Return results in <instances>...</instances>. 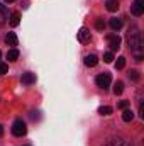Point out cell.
<instances>
[{
    "mask_svg": "<svg viewBox=\"0 0 144 146\" xmlns=\"http://www.w3.org/2000/svg\"><path fill=\"white\" fill-rule=\"evenodd\" d=\"M7 15H9L7 12H3V10H0V27H2L3 24H5V21H7Z\"/></svg>",
    "mask_w": 144,
    "mask_h": 146,
    "instance_id": "44dd1931",
    "label": "cell"
},
{
    "mask_svg": "<svg viewBox=\"0 0 144 146\" xmlns=\"http://www.w3.org/2000/svg\"><path fill=\"white\" fill-rule=\"evenodd\" d=\"M127 44L131 49H143V39L137 27H131L127 33Z\"/></svg>",
    "mask_w": 144,
    "mask_h": 146,
    "instance_id": "6da1fadb",
    "label": "cell"
},
{
    "mask_svg": "<svg viewBox=\"0 0 144 146\" xmlns=\"http://www.w3.org/2000/svg\"><path fill=\"white\" fill-rule=\"evenodd\" d=\"M136 61H143V54H136Z\"/></svg>",
    "mask_w": 144,
    "mask_h": 146,
    "instance_id": "d4e9b609",
    "label": "cell"
},
{
    "mask_svg": "<svg viewBox=\"0 0 144 146\" xmlns=\"http://www.w3.org/2000/svg\"><path fill=\"white\" fill-rule=\"evenodd\" d=\"M36 82V75L31 72H26L22 73V83H26V85H31V83H34Z\"/></svg>",
    "mask_w": 144,
    "mask_h": 146,
    "instance_id": "ba28073f",
    "label": "cell"
},
{
    "mask_svg": "<svg viewBox=\"0 0 144 146\" xmlns=\"http://www.w3.org/2000/svg\"><path fill=\"white\" fill-rule=\"evenodd\" d=\"M112 60H114V54H112V53H105V54H104V61H105V63H112Z\"/></svg>",
    "mask_w": 144,
    "mask_h": 146,
    "instance_id": "603a6c76",
    "label": "cell"
},
{
    "mask_svg": "<svg viewBox=\"0 0 144 146\" xmlns=\"http://www.w3.org/2000/svg\"><path fill=\"white\" fill-rule=\"evenodd\" d=\"M5 3H12V2H15V0H3Z\"/></svg>",
    "mask_w": 144,
    "mask_h": 146,
    "instance_id": "4316f807",
    "label": "cell"
},
{
    "mask_svg": "<svg viewBox=\"0 0 144 146\" xmlns=\"http://www.w3.org/2000/svg\"><path fill=\"white\" fill-rule=\"evenodd\" d=\"M83 61H85V65H87L88 68H93V66H97V63H98V58H97L95 54H87Z\"/></svg>",
    "mask_w": 144,
    "mask_h": 146,
    "instance_id": "52a82bcc",
    "label": "cell"
},
{
    "mask_svg": "<svg viewBox=\"0 0 144 146\" xmlns=\"http://www.w3.org/2000/svg\"><path fill=\"white\" fill-rule=\"evenodd\" d=\"M95 29H97V31H104V29H105V21H104L102 17L95 19Z\"/></svg>",
    "mask_w": 144,
    "mask_h": 146,
    "instance_id": "2e32d148",
    "label": "cell"
},
{
    "mask_svg": "<svg viewBox=\"0 0 144 146\" xmlns=\"http://www.w3.org/2000/svg\"><path fill=\"white\" fill-rule=\"evenodd\" d=\"M107 41H108V46H110L112 51H117V49L120 48V42H122V39L117 36V34H108Z\"/></svg>",
    "mask_w": 144,
    "mask_h": 146,
    "instance_id": "5b68a950",
    "label": "cell"
},
{
    "mask_svg": "<svg viewBox=\"0 0 144 146\" xmlns=\"http://www.w3.org/2000/svg\"><path fill=\"white\" fill-rule=\"evenodd\" d=\"M98 114H102V115H110V114H112V107H108V106H102V107L98 109Z\"/></svg>",
    "mask_w": 144,
    "mask_h": 146,
    "instance_id": "d6986e66",
    "label": "cell"
},
{
    "mask_svg": "<svg viewBox=\"0 0 144 146\" xmlns=\"http://www.w3.org/2000/svg\"><path fill=\"white\" fill-rule=\"evenodd\" d=\"M26 133H27V126H26V122H24L22 119L14 121V124H12V134L22 138V136H26Z\"/></svg>",
    "mask_w": 144,
    "mask_h": 146,
    "instance_id": "7a4b0ae2",
    "label": "cell"
},
{
    "mask_svg": "<svg viewBox=\"0 0 144 146\" xmlns=\"http://www.w3.org/2000/svg\"><path fill=\"white\" fill-rule=\"evenodd\" d=\"M20 24V14L19 12H12L10 14V26L12 27H17Z\"/></svg>",
    "mask_w": 144,
    "mask_h": 146,
    "instance_id": "8fae6325",
    "label": "cell"
},
{
    "mask_svg": "<svg viewBox=\"0 0 144 146\" xmlns=\"http://www.w3.org/2000/svg\"><path fill=\"white\" fill-rule=\"evenodd\" d=\"M0 58H2V51H0Z\"/></svg>",
    "mask_w": 144,
    "mask_h": 146,
    "instance_id": "83f0119b",
    "label": "cell"
},
{
    "mask_svg": "<svg viewBox=\"0 0 144 146\" xmlns=\"http://www.w3.org/2000/svg\"><path fill=\"white\" fill-rule=\"evenodd\" d=\"M2 136H3V126L0 124V138H2Z\"/></svg>",
    "mask_w": 144,
    "mask_h": 146,
    "instance_id": "484cf974",
    "label": "cell"
},
{
    "mask_svg": "<svg viewBox=\"0 0 144 146\" xmlns=\"http://www.w3.org/2000/svg\"><path fill=\"white\" fill-rule=\"evenodd\" d=\"M134 119V112L131 109H124V112H122V121L124 122H131Z\"/></svg>",
    "mask_w": 144,
    "mask_h": 146,
    "instance_id": "4fadbf2b",
    "label": "cell"
},
{
    "mask_svg": "<svg viewBox=\"0 0 144 146\" xmlns=\"http://www.w3.org/2000/svg\"><path fill=\"white\" fill-rule=\"evenodd\" d=\"M131 14L136 17H141L144 14V0H134V3L131 5Z\"/></svg>",
    "mask_w": 144,
    "mask_h": 146,
    "instance_id": "277c9868",
    "label": "cell"
},
{
    "mask_svg": "<svg viewBox=\"0 0 144 146\" xmlns=\"http://www.w3.org/2000/svg\"><path fill=\"white\" fill-rule=\"evenodd\" d=\"M129 106H131V102H129V100H120V102H119V109H127V107H129Z\"/></svg>",
    "mask_w": 144,
    "mask_h": 146,
    "instance_id": "7402d4cb",
    "label": "cell"
},
{
    "mask_svg": "<svg viewBox=\"0 0 144 146\" xmlns=\"http://www.w3.org/2000/svg\"><path fill=\"white\" fill-rule=\"evenodd\" d=\"M122 92H124V83H122V82H117V83L114 85V94H115V95H120Z\"/></svg>",
    "mask_w": 144,
    "mask_h": 146,
    "instance_id": "e0dca14e",
    "label": "cell"
},
{
    "mask_svg": "<svg viewBox=\"0 0 144 146\" xmlns=\"http://www.w3.org/2000/svg\"><path fill=\"white\" fill-rule=\"evenodd\" d=\"M105 7H107L108 12H117L120 5H119V0H107L105 2Z\"/></svg>",
    "mask_w": 144,
    "mask_h": 146,
    "instance_id": "9c48e42d",
    "label": "cell"
},
{
    "mask_svg": "<svg viewBox=\"0 0 144 146\" xmlns=\"http://www.w3.org/2000/svg\"><path fill=\"white\" fill-rule=\"evenodd\" d=\"M90 39H92V34H90V31H88L87 27H81V29L78 31V41H80V42L87 44V42H90Z\"/></svg>",
    "mask_w": 144,
    "mask_h": 146,
    "instance_id": "8992f818",
    "label": "cell"
},
{
    "mask_svg": "<svg viewBox=\"0 0 144 146\" xmlns=\"http://www.w3.org/2000/svg\"><path fill=\"white\" fill-rule=\"evenodd\" d=\"M110 27H112V31H119L122 27V19H117V17L110 19Z\"/></svg>",
    "mask_w": 144,
    "mask_h": 146,
    "instance_id": "5bb4252c",
    "label": "cell"
},
{
    "mask_svg": "<svg viewBox=\"0 0 144 146\" xmlns=\"http://www.w3.org/2000/svg\"><path fill=\"white\" fill-rule=\"evenodd\" d=\"M5 44L7 46H17V36H15V33H9L5 36Z\"/></svg>",
    "mask_w": 144,
    "mask_h": 146,
    "instance_id": "30bf717a",
    "label": "cell"
},
{
    "mask_svg": "<svg viewBox=\"0 0 144 146\" xmlns=\"http://www.w3.org/2000/svg\"><path fill=\"white\" fill-rule=\"evenodd\" d=\"M129 78H131L132 82H139V78H141V76H139V72H137V70H131V72H129Z\"/></svg>",
    "mask_w": 144,
    "mask_h": 146,
    "instance_id": "ffe728a7",
    "label": "cell"
},
{
    "mask_svg": "<svg viewBox=\"0 0 144 146\" xmlns=\"http://www.w3.org/2000/svg\"><path fill=\"white\" fill-rule=\"evenodd\" d=\"M124 66H126V58H124V56H119V58H117V63H115V68H117V70H122Z\"/></svg>",
    "mask_w": 144,
    "mask_h": 146,
    "instance_id": "ac0fdd59",
    "label": "cell"
},
{
    "mask_svg": "<svg viewBox=\"0 0 144 146\" xmlns=\"http://www.w3.org/2000/svg\"><path fill=\"white\" fill-rule=\"evenodd\" d=\"M7 72H9V66H7L5 63H2V61H0V75H5Z\"/></svg>",
    "mask_w": 144,
    "mask_h": 146,
    "instance_id": "cb8c5ba5",
    "label": "cell"
},
{
    "mask_svg": "<svg viewBox=\"0 0 144 146\" xmlns=\"http://www.w3.org/2000/svg\"><path fill=\"white\" fill-rule=\"evenodd\" d=\"M17 58H19V51L15 48H12V49L7 51V60L9 61H17Z\"/></svg>",
    "mask_w": 144,
    "mask_h": 146,
    "instance_id": "9a60e30c",
    "label": "cell"
},
{
    "mask_svg": "<svg viewBox=\"0 0 144 146\" xmlns=\"http://www.w3.org/2000/svg\"><path fill=\"white\" fill-rule=\"evenodd\" d=\"M110 82H112V78H110L108 73H100V75L95 78L97 87H100V88H104V90H107L108 87H110Z\"/></svg>",
    "mask_w": 144,
    "mask_h": 146,
    "instance_id": "3957f363",
    "label": "cell"
},
{
    "mask_svg": "<svg viewBox=\"0 0 144 146\" xmlns=\"http://www.w3.org/2000/svg\"><path fill=\"white\" fill-rule=\"evenodd\" d=\"M105 146H134L132 143H127V141H124V139H112V141H108Z\"/></svg>",
    "mask_w": 144,
    "mask_h": 146,
    "instance_id": "7c38bea8",
    "label": "cell"
}]
</instances>
